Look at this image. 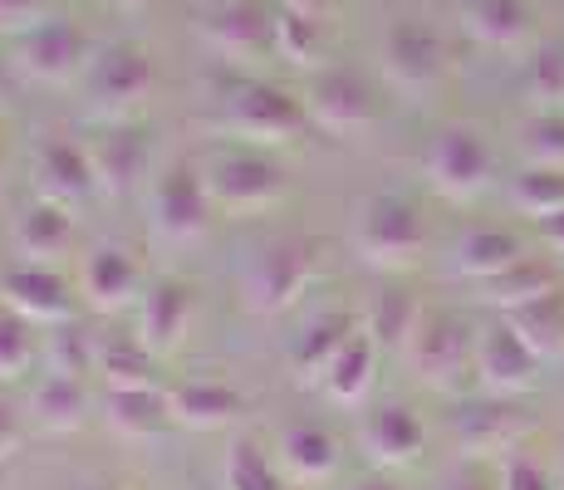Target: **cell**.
<instances>
[{"instance_id":"cell-1","label":"cell","mask_w":564,"mask_h":490,"mask_svg":"<svg viewBox=\"0 0 564 490\" xmlns=\"http://www.w3.org/2000/svg\"><path fill=\"white\" fill-rule=\"evenodd\" d=\"M212 104L216 128L241 138L246 148H290L295 138H305V128H314L295 94L256 74H216Z\"/></svg>"},{"instance_id":"cell-2","label":"cell","mask_w":564,"mask_h":490,"mask_svg":"<svg viewBox=\"0 0 564 490\" xmlns=\"http://www.w3.org/2000/svg\"><path fill=\"white\" fill-rule=\"evenodd\" d=\"M403 358H408V373L422 388L442 392V398H457L476 378V329L457 309H422Z\"/></svg>"},{"instance_id":"cell-3","label":"cell","mask_w":564,"mask_h":490,"mask_svg":"<svg viewBox=\"0 0 564 490\" xmlns=\"http://www.w3.org/2000/svg\"><path fill=\"white\" fill-rule=\"evenodd\" d=\"M158 94V59L143 45H104L84 69V113L94 123H133V113Z\"/></svg>"},{"instance_id":"cell-4","label":"cell","mask_w":564,"mask_h":490,"mask_svg":"<svg viewBox=\"0 0 564 490\" xmlns=\"http://www.w3.org/2000/svg\"><path fill=\"white\" fill-rule=\"evenodd\" d=\"M206 192H212L216 211L226 216H256L285 202L290 172L280 167V157H270L265 148H216L202 162Z\"/></svg>"},{"instance_id":"cell-5","label":"cell","mask_w":564,"mask_h":490,"mask_svg":"<svg viewBox=\"0 0 564 490\" xmlns=\"http://www.w3.org/2000/svg\"><path fill=\"white\" fill-rule=\"evenodd\" d=\"M319 241L314 236H275L256 246L241 265V300L251 314H285L305 294V285L319 270Z\"/></svg>"},{"instance_id":"cell-6","label":"cell","mask_w":564,"mask_h":490,"mask_svg":"<svg viewBox=\"0 0 564 490\" xmlns=\"http://www.w3.org/2000/svg\"><path fill=\"white\" fill-rule=\"evenodd\" d=\"M354 250L373 270H408L427 250V221H422V211L408 196L373 192L364 196L359 216H354Z\"/></svg>"},{"instance_id":"cell-7","label":"cell","mask_w":564,"mask_h":490,"mask_svg":"<svg viewBox=\"0 0 564 490\" xmlns=\"http://www.w3.org/2000/svg\"><path fill=\"white\" fill-rule=\"evenodd\" d=\"M94 64V40L79 20L50 15L35 30L10 40V69L20 84H40V89H64L69 79H84Z\"/></svg>"},{"instance_id":"cell-8","label":"cell","mask_w":564,"mask_h":490,"mask_svg":"<svg viewBox=\"0 0 564 490\" xmlns=\"http://www.w3.org/2000/svg\"><path fill=\"white\" fill-rule=\"evenodd\" d=\"M305 113L310 123L319 128V133L329 138H349V143H359L378 128V94L373 84L364 79L359 69H349V64H324V69H314L305 79Z\"/></svg>"},{"instance_id":"cell-9","label":"cell","mask_w":564,"mask_h":490,"mask_svg":"<svg viewBox=\"0 0 564 490\" xmlns=\"http://www.w3.org/2000/svg\"><path fill=\"white\" fill-rule=\"evenodd\" d=\"M422 172H427V187L447 202H476L496 177V152L486 143L481 128L471 123H447L437 138L427 143V157H422Z\"/></svg>"},{"instance_id":"cell-10","label":"cell","mask_w":564,"mask_h":490,"mask_svg":"<svg viewBox=\"0 0 564 490\" xmlns=\"http://www.w3.org/2000/svg\"><path fill=\"white\" fill-rule=\"evenodd\" d=\"M153 231L172 246H192L212 231V192H206L202 162H167L153 177Z\"/></svg>"},{"instance_id":"cell-11","label":"cell","mask_w":564,"mask_h":490,"mask_svg":"<svg viewBox=\"0 0 564 490\" xmlns=\"http://www.w3.org/2000/svg\"><path fill=\"white\" fill-rule=\"evenodd\" d=\"M378 59H383V74L398 94H432L447 74V45L442 35L427 25V20H393L383 30V45H378Z\"/></svg>"},{"instance_id":"cell-12","label":"cell","mask_w":564,"mask_h":490,"mask_svg":"<svg viewBox=\"0 0 564 490\" xmlns=\"http://www.w3.org/2000/svg\"><path fill=\"white\" fill-rule=\"evenodd\" d=\"M197 40L221 64H256L265 50H275V10L260 0H221V6L202 10Z\"/></svg>"},{"instance_id":"cell-13","label":"cell","mask_w":564,"mask_h":490,"mask_svg":"<svg viewBox=\"0 0 564 490\" xmlns=\"http://www.w3.org/2000/svg\"><path fill=\"white\" fill-rule=\"evenodd\" d=\"M35 196L64 206V211L89 206L94 196H99V177H94L89 143L64 138V133L40 138V148H35Z\"/></svg>"},{"instance_id":"cell-14","label":"cell","mask_w":564,"mask_h":490,"mask_svg":"<svg viewBox=\"0 0 564 490\" xmlns=\"http://www.w3.org/2000/svg\"><path fill=\"white\" fill-rule=\"evenodd\" d=\"M476 383L496 398H520L540 383V353L506 319L476 329Z\"/></svg>"},{"instance_id":"cell-15","label":"cell","mask_w":564,"mask_h":490,"mask_svg":"<svg viewBox=\"0 0 564 490\" xmlns=\"http://www.w3.org/2000/svg\"><path fill=\"white\" fill-rule=\"evenodd\" d=\"M530 432V412L516 398H471L452 412V442L462 456H496V451H516L520 437Z\"/></svg>"},{"instance_id":"cell-16","label":"cell","mask_w":564,"mask_h":490,"mask_svg":"<svg viewBox=\"0 0 564 490\" xmlns=\"http://www.w3.org/2000/svg\"><path fill=\"white\" fill-rule=\"evenodd\" d=\"M148 290V270L138 260V250L118 246V241H99L84 250L79 265V294L94 314H118Z\"/></svg>"},{"instance_id":"cell-17","label":"cell","mask_w":564,"mask_h":490,"mask_svg":"<svg viewBox=\"0 0 564 490\" xmlns=\"http://www.w3.org/2000/svg\"><path fill=\"white\" fill-rule=\"evenodd\" d=\"M94 157V177H99V196H128L138 192L148 172V157H153V128L148 123H104L99 138L89 143Z\"/></svg>"},{"instance_id":"cell-18","label":"cell","mask_w":564,"mask_h":490,"mask_svg":"<svg viewBox=\"0 0 564 490\" xmlns=\"http://www.w3.org/2000/svg\"><path fill=\"white\" fill-rule=\"evenodd\" d=\"M0 304H10L35 329H54V324L74 319L79 290H69V280L54 265H15L0 275Z\"/></svg>"},{"instance_id":"cell-19","label":"cell","mask_w":564,"mask_h":490,"mask_svg":"<svg viewBox=\"0 0 564 490\" xmlns=\"http://www.w3.org/2000/svg\"><path fill=\"white\" fill-rule=\"evenodd\" d=\"M197 314V285L182 275H158L143 290V309H138V344L148 353H172L187 339V324Z\"/></svg>"},{"instance_id":"cell-20","label":"cell","mask_w":564,"mask_h":490,"mask_svg":"<svg viewBox=\"0 0 564 490\" xmlns=\"http://www.w3.org/2000/svg\"><path fill=\"white\" fill-rule=\"evenodd\" d=\"M359 446L373 466L398 471V466H412L422 456L427 427H422V417L408 407V402H378V407H368L364 422H359Z\"/></svg>"},{"instance_id":"cell-21","label":"cell","mask_w":564,"mask_h":490,"mask_svg":"<svg viewBox=\"0 0 564 490\" xmlns=\"http://www.w3.org/2000/svg\"><path fill=\"white\" fill-rule=\"evenodd\" d=\"M364 329V314H349V309H319L314 319H305V329L290 339V373L300 383H314L329 373V363L344 353V344Z\"/></svg>"},{"instance_id":"cell-22","label":"cell","mask_w":564,"mask_h":490,"mask_svg":"<svg viewBox=\"0 0 564 490\" xmlns=\"http://www.w3.org/2000/svg\"><path fill=\"white\" fill-rule=\"evenodd\" d=\"M10 246L25 255V265H50L74 246V216L64 206L30 196L15 216H10Z\"/></svg>"},{"instance_id":"cell-23","label":"cell","mask_w":564,"mask_h":490,"mask_svg":"<svg viewBox=\"0 0 564 490\" xmlns=\"http://www.w3.org/2000/svg\"><path fill=\"white\" fill-rule=\"evenodd\" d=\"M167 402H172V427H187V432H216V427H226V422H236L246 412L241 392L216 383V378H187V383H172Z\"/></svg>"},{"instance_id":"cell-24","label":"cell","mask_w":564,"mask_h":490,"mask_svg":"<svg viewBox=\"0 0 564 490\" xmlns=\"http://www.w3.org/2000/svg\"><path fill=\"white\" fill-rule=\"evenodd\" d=\"M280 471L285 476H295V481H305V486H324V481H334L339 476V466H344V446L334 432H324V427H314V422H295V427H285L280 432Z\"/></svg>"},{"instance_id":"cell-25","label":"cell","mask_w":564,"mask_h":490,"mask_svg":"<svg viewBox=\"0 0 564 490\" xmlns=\"http://www.w3.org/2000/svg\"><path fill=\"white\" fill-rule=\"evenodd\" d=\"M516 260H525V246H520V236L506 231V226H471V231H462L457 246H452V270H457L462 280H476V285L506 275Z\"/></svg>"},{"instance_id":"cell-26","label":"cell","mask_w":564,"mask_h":490,"mask_svg":"<svg viewBox=\"0 0 564 490\" xmlns=\"http://www.w3.org/2000/svg\"><path fill=\"white\" fill-rule=\"evenodd\" d=\"M104 422L128 442L162 437L172 427L167 388H104Z\"/></svg>"},{"instance_id":"cell-27","label":"cell","mask_w":564,"mask_h":490,"mask_svg":"<svg viewBox=\"0 0 564 490\" xmlns=\"http://www.w3.org/2000/svg\"><path fill=\"white\" fill-rule=\"evenodd\" d=\"M457 20L481 50L511 54L530 40V6L525 0H462Z\"/></svg>"},{"instance_id":"cell-28","label":"cell","mask_w":564,"mask_h":490,"mask_svg":"<svg viewBox=\"0 0 564 490\" xmlns=\"http://www.w3.org/2000/svg\"><path fill=\"white\" fill-rule=\"evenodd\" d=\"M84 417H89L84 378L50 373L35 383V392H30V422H35L40 432H79Z\"/></svg>"},{"instance_id":"cell-29","label":"cell","mask_w":564,"mask_h":490,"mask_svg":"<svg viewBox=\"0 0 564 490\" xmlns=\"http://www.w3.org/2000/svg\"><path fill=\"white\" fill-rule=\"evenodd\" d=\"M378 378V344L368 339V329H359L349 344H344V353L329 363V373L319 378L324 398L344 402V407H359L368 398V388H373Z\"/></svg>"},{"instance_id":"cell-30","label":"cell","mask_w":564,"mask_h":490,"mask_svg":"<svg viewBox=\"0 0 564 490\" xmlns=\"http://www.w3.org/2000/svg\"><path fill=\"white\" fill-rule=\"evenodd\" d=\"M501 319L535 348L540 363L564 358V285H555L550 294H540V300H530V304H520L511 314H501Z\"/></svg>"},{"instance_id":"cell-31","label":"cell","mask_w":564,"mask_h":490,"mask_svg":"<svg viewBox=\"0 0 564 490\" xmlns=\"http://www.w3.org/2000/svg\"><path fill=\"white\" fill-rule=\"evenodd\" d=\"M417 319H422V304L412 300L408 290L378 294V300L364 309V329H368V339L378 344V353H403V348L412 344Z\"/></svg>"},{"instance_id":"cell-32","label":"cell","mask_w":564,"mask_h":490,"mask_svg":"<svg viewBox=\"0 0 564 490\" xmlns=\"http://www.w3.org/2000/svg\"><path fill=\"white\" fill-rule=\"evenodd\" d=\"M275 54L295 69H324V54H329V30L314 15H295V10H275Z\"/></svg>"},{"instance_id":"cell-33","label":"cell","mask_w":564,"mask_h":490,"mask_svg":"<svg viewBox=\"0 0 564 490\" xmlns=\"http://www.w3.org/2000/svg\"><path fill=\"white\" fill-rule=\"evenodd\" d=\"M555 285H560L555 270H550L545 260L525 255V260H516V265L506 270V275L486 280V285H481V300L491 304V309L511 314V309H520V304H530V300H540V294H550Z\"/></svg>"},{"instance_id":"cell-34","label":"cell","mask_w":564,"mask_h":490,"mask_svg":"<svg viewBox=\"0 0 564 490\" xmlns=\"http://www.w3.org/2000/svg\"><path fill=\"white\" fill-rule=\"evenodd\" d=\"M520 94L535 113H564V40L530 54L525 74H520Z\"/></svg>"},{"instance_id":"cell-35","label":"cell","mask_w":564,"mask_h":490,"mask_svg":"<svg viewBox=\"0 0 564 490\" xmlns=\"http://www.w3.org/2000/svg\"><path fill=\"white\" fill-rule=\"evenodd\" d=\"M158 353H148L138 339H108L99 344V368L104 388H162L158 383Z\"/></svg>"},{"instance_id":"cell-36","label":"cell","mask_w":564,"mask_h":490,"mask_svg":"<svg viewBox=\"0 0 564 490\" xmlns=\"http://www.w3.org/2000/svg\"><path fill=\"white\" fill-rule=\"evenodd\" d=\"M45 363H50V373L89 378L94 368H99V339H94L79 319L54 324V329L45 334Z\"/></svg>"},{"instance_id":"cell-37","label":"cell","mask_w":564,"mask_h":490,"mask_svg":"<svg viewBox=\"0 0 564 490\" xmlns=\"http://www.w3.org/2000/svg\"><path fill=\"white\" fill-rule=\"evenodd\" d=\"M511 206L530 221H545V216L564 211V172L560 167H525L511 182Z\"/></svg>"},{"instance_id":"cell-38","label":"cell","mask_w":564,"mask_h":490,"mask_svg":"<svg viewBox=\"0 0 564 490\" xmlns=\"http://www.w3.org/2000/svg\"><path fill=\"white\" fill-rule=\"evenodd\" d=\"M40 344H35V324L20 319L10 304H0V383L25 378V368L35 363Z\"/></svg>"},{"instance_id":"cell-39","label":"cell","mask_w":564,"mask_h":490,"mask_svg":"<svg viewBox=\"0 0 564 490\" xmlns=\"http://www.w3.org/2000/svg\"><path fill=\"white\" fill-rule=\"evenodd\" d=\"M226 490H285V476H280V466L246 437V442L231 446V456H226Z\"/></svg>"},{"instance_id":"cell-40","label":"cell","mask_w":564,"mask_h":490,"mask_svg":"<svg viewBox=\"0 0 564 490\" xmlns=\"http://www.w3.org/2000/svg\"><path fill=\"white\" fill-rule=\"evenodd\" d=\"M520 157H525V167L564 172V113H530L520 128Z\"/></svg>"},{"instance_id":"cell-41","label":"cell","mask_w":564,"mask_h":490,"mask_svg":"<svg viewBox=\"0 0 564 490\" xmlns=\"http://www.w3.org/2000/svg\"><path fill=\"white\" fill-rule=\"evenodd\" d=\"M501 490H555V481H550V471L535 461V456H525L516 446V451L501 461Z\"/></svg>"},{"instance_id":"cell-42","label":"cell","mask_w":564,"mask_h":490,"mask_svg":"<svg viewBox=\"0 0 564 490\" xmlns=\"http://www.w3.org/2000/svg\"><path fill=\"white\" fill-rule=\"evenodd\" d=\"M40 20H50V0H0V35H25Z\"/></svg>"},{"instance_id":"cell-43","label":"cell","mask_w":564,"mask_h":490,"mask_svg":"<svg viewBox=\"0 0 564 490\" xmlns=\"http://www.w3.org/2000/svg\"><path fill=\"white\" fill-rule=\"evenodd\" d=\"M20 442H25V417H20V412L0 398V466L20 451Z\"/></svg>"},{"instance_id":"cell-44","label":"cell","mask_w":564,"mask_h":490,"mask_svg":"<svg viewBox=\"0 0 564 490\" xmlns=\"http://www.w3.org/2000/svg\"><path fill=\"white\" fill-rule=\"evenodd\" d=\"M339 0H280V10H295V15H314V20H329Z\"/></svg>"},{"instance_id":"cell-45","label":"cell","mask_w":564,"mask_h":490,"mask_svg":"<svg viewBox=\"0 0 564 490\" xmlns=\"http://www.w3.org/2000/svg\"><path fill=\"white\" fill-rule=\"evenodd\" d=\"M535 226H540V241H545L550 250H560V255H564V211L545 216V221H535Z\"/></svg>"},{"instance_id":"cell-46","label":"cell","mask_w":564,"mask_h":490,"mask_svg":"<svg viewBox=\"0 0 564 490\" xmlns=\"http://www.w3.org/2000/svg\"><path fill=\"white\" fill-rule=\"evenodd\" d=\"M15 69H10V54H0V104H10V94H15Z\"/></svg>"},{"instance_id":"cell-47","label":"cell","mask_w":564,"mask_h":490,"mask_svg":"<svg viewBox=\"0 0 564 490\" xmlns=\"http://www.w3.org/2000/svg\"><path fill=\"white\" fill-rule=\"evenodd\" d=\"M349 490H403L393 481V476H364V481H354Z\"/></svg>"},{"instance_id":"cell-48","label":"cell","mask_w":564,"mask_h":490,"mask_svg":"<svg viewBox=\"0 0 564 490\" xmlns=\"http://www.w3.org/2000/svg\"><path fill=\"white\" fill-rule=\"evenodd\" d=\"M452 490H486V486H481V481H457Z\"/></svg>"},{"instance_id":"cell-49","label":"cell","mask_w":564,"mask_h":490,"mask_svg":"<svg viewBox=\"0 0 564 490\" xmlns=\"http://www.w3.org/2000/svg\"><path fill=\"white\" fill-rule=\"evenodd\" d=\"M0 177H6V133H0Z\"/></svg>"},{"instance_id":"cell-50","label":"cell","mask_w":564,"mask_h":490,"mask_svg":"<svg viewBox=\"0 0 564 490\" xmlns=\"http://www.w3.org/2000/svg\"><path fill=\"white\" fill-rule=\"evenodd\" d=\"M113 6H123V10H133V6H143V0H113Z\"/></svg>"},{"instance_id":"cell-51","label":"cell","mask_w":564,"mask_h":490,"mask_svg":"<svg viewBox=\"0 0 564 490\" xmlns=\"http://www.w3.org/2000/svg\"><path fill=\"white\" fill-rule=\"evenodd\" d=\"M0 490H6V466H0Z\"/></svg>"},{"instance_id":"cell-52","label":"cell","mask_w":564,"mask_h":490,"mask_svg":"<svg viewBox=\"0 0 564 490\" xmlns=\"http://www.w3.org/2000/svg\"><path fill=\"white\" fill-rule=\"evenodd\" d=\"M94 490H113V486H94Z\"/></svg>"}]
</instances>
